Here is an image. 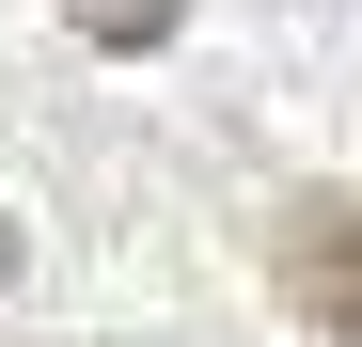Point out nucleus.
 <instances>
[{
	"label": "nucleus",
	"mask_w": 362,
	"mask_h": 347,
	"mask_svg": "<svg viewBox=\"0 0 362 347\" xmlns=\"http://www.w3.org/2000/svg\"><path fill=\"white\" fill-rule=\"evenodd\" d=\"M173 16H189V0H64V32H79V47H110V64L173 47Z\"/></svg>",
	"instance_id": "nucleus-2"
},
{
	"label": "nucleus",
	"mask_w": 362,
	"mask_h": 347,
	"mask_svg": "<svg viewBox=\"0 0 362 347\" xmlns=\"http://www.w3.org/2000/svg\"><path fill=\"white\" fill-rule=\"evenodd\" d=\"M0 284H16V221H0Z\"/></svg>",
	"instance_id": "nucleus-3"
},
{
	"label": "nucleus",
	"mask_w": 362,
	"mask_h": 347,
	"mask_svg": "<svg viewBox=\"0 0 362 347\" xmlns=\"http://www.w3.org/2000/svg\"><path fill=\"white\" fill-rule=\"evenodd\" d=\"M268 268H284V300L331 347H362V190H299L284 237H268Z\"/></svg>",
	"instance_id": "nucleus-1"
}]
</instances>
